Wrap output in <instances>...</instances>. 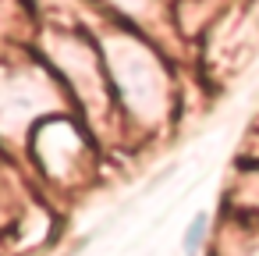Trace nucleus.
Returning a JSON list of instances; mask_svg holds the SVG:
<instances>
[{"label":"nucleus","instance_id":"obj_1","mask_svg":"<svg viewBox=\"0 0 259 256\" xmlns=\"http://www.w3.org/2000/svg\"><path fill=\"white\" fill-rule=\"evenodd\" d=\"M206 224H209V217H206V213H195V217L188 221V231H185V238H181V252H185V256H195V252L202 249Z\"/></svg>","mask_w":259,"mask_h":256}]
</instances>
